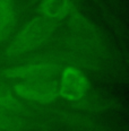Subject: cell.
Here are the masks:
<instances>
[{
	"instance_id": "cell-3",
	"label": "cell",
	"mask_w": 129,
	"mask_h": 131,
	"mask_svg": "<svg viewBox=\"0 0 129 131\" xmlns=\"http://www.w3.org/2000/svg\"><path fill=\"white\" fill-rule=\"evenodd\" d=\"M90 88V81L86 75L74 66H67L60 75L58 84L59 95L68 102L82 100Z\"/></svg>"
},
{
	"instance_id": "cell-6",
	"label": "cell",
	"mask_w": 129,
	"mask_h": 131,
	"mask_svg": "<svg viewBox=\"0 0 129 131\" xmlns=\"http://www.w3.org/2000/svg\"><path fill=\"white\" fill-rule=\"evenodd\" d=\"M71 10L70 0H41L37 13L41 17L57 20L66 17Z\"/></svg>"
},
{
	"instance_id": "cell-1",
	"label": "cell",
	"mask_w": 129,
	"mask_h": 131,
	"mask_svg": "<svg viewBox=\"0 0 129 131\" xmlns=\"http://www.w3.org/2000/svg\"><path fill=\"white\" fill-rule=\"evenodd\" d=\"M53 20L39 16L29 20L9 43L6 54L8 57H17L34 51L49 42L56 32Z\"/></svg>"
},
{
	"instance_id": "cell-2",
	"label": "cell",
	"mask_w": 129,
	"mask_h": 131,
	"mask_svg": "<svg viewBox=\"0 0 129 131\" xmlns=\"http://www.w3.org/2000/svg\"><path fill=\"white\" fill-rule=\"evenodd\" d=\"M13 89L23 100L41 104H49L59 97L58 83L52 78L21 81L15 84Z\"/></svg>"
},
{
	"instance_id": "cell-5",
	"label": "cell",
	"mask_w": 129,
	"mask_h": 131,
	"mask_svg": "<svg viewBox=\"0 0 129 131\" xmlns=\"http://www.w3.org/2000/svg\"><path fill=\"white\" fill-rule=\"evenodd\" d=\"M60 71V66L56 62L41 61L34 63L17 66L5 71V77L9 79H17L21 81L40 80V79L53 78Z\"/></svg>"
},
{
	"instance_id": "cell-4",
	"label": "cell",
	"mask_w": 129,
	"mask_h": 131,
	"mask_svg": "<svg viewBox=\"0 0 129 131\" xmlns=\"http://www.w3.org/2000/svg\"><path fill=\"white\" fill-rule=\"evenodd\" d=\"M24 107L12 93L0 87V130L15 131L23 128Z\"/></svg>"
},
{
	"instance_id": "cell-7",
	"label": "cell",
	"mask_w": 129,
	"mask_h": 131,
	"mask_svg": "<svg viewBox=\"0 0 129 131\" xmlns=\"http://www.w3.org/2000/svg\"><path fill=\"white\" fill-rule=\"evenodd\" d=\"M17 19V10L14 0H0V41L10 34Z\"/></svg>"
}]
</instances>
